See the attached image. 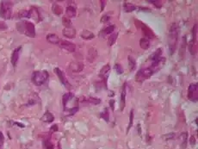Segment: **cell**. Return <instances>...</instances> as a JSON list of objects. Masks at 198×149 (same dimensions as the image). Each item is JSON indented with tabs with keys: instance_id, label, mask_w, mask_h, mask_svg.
I'll use <instances>...</instances> for the list:
<instances>
[{
	"instance_id": "cell-1",
	"label": "cell",
	"mask_w": 198,
	"mask_h": 149,
	"mask_svg": "<svg viewBox=\"0 0 198 149\" xmlns=\"http://www.w3.org/2000/svg\"><path fill=\"white\" fill-rule=\"evenodd\" d=\"M179 35V26L178 23H171L169 29V37H168V45H169V54L172 55L177 49V45Z\"/></svg>"
},
{
	"instance_id": "cell-2",
	"label": "cell",
	"mask_w": 198,
	"mask_h": 149,
	"mask_svg": "<svg viewBox=\"0 0 198 149\" xmlns=\"http://www.w3.org/2000/svg\"><path fill=\"white\" fill-rule=\"evenodd\" d=\"M16 29L21 34H25L30 38H34L35 36V28L34 25L28 21H22L16 23Z\"/></svg>"
},
{
	"instance_id": "cell-3",
	"label": "cell",
	"mask_w": 198,
	"mask_h": 149,
	"mask_svg": "<svg viewBox=\"0 0 198 149\" xmlns=\"http://www.w3.org/2000/svg\"><path fill=\"white\" fill-rule=\"evenodd\" d=\"M49 74L47 71H35L32 74V82L34 83L35 85L41 86L43 84H45L46 81L48 80Z\"/></svg>"
},
{
	"instance_id": "cell-4",
	"label": "cell",
	"mask_w": 198,
	"mask_h": 149,
	"mask_svg": "<svg viewBox=\"0 0 198 149\" xmlns=\"http://www.w3.org/2000/svg\"><path fill=\"white\" fill-rule=\"evenodd\" d=\"M13 4L10 1H2L0 4V16L4 19H10L12 16Z\"/></svg>"
},
{
	"instance_id": "cell-5",
	"label": "cell",
	"mask_w": 198,
	"mask_h": 149,
	"mask_svg": "<svg viewBox=\"0 0 198 149\" xmlns=\"http://www.w3.org/2000/svg\"><path fill=\"white\" fill-rule=\"evenodd\" d=\"M153 73H155L152 71V69L151 67L142 68L138 71L136 76H135V79H136V81L141 83V82L145 81L146 79H149Z\"/></svg>"
},
{
	"instance_id": "cell-6",
	"label": "cell",
	"mask_w": 198,
	"mask_h": 149,
	"mask_svg": "<svg viewBox=\"0 0 198 149\" xmlns=\"http://www.w3.org/2000/svg\"><path fill=\"white\" fill-rule=\"evenodd\" d=\"M135 22H136L135 24L137 25V27L141 28L142 33H143L144 35H145L147 39H152V38H154V37H155V34L152 32V30L150 28L147 27L142 22L136 20L135 21ZM146 37H145V38H146Z\"/></svg>"
},
{
	"instance_id": "cell-7",
	"label": "cell",
	"mask_w": 198,
	"mask_h": 149,
	"mask_svg": "<svg viewBox=\"0 0 198 149\" xmlns=\"http://www.w3.org/2000/svg\"><path fill=\"white\" fill-rule=\"evenodd\" d=\"M188 98L190 101L197 102L198 98L197 85L196 83H191L188 88Z\"/></svg>"
},
{
	"instance_id": "cell-8",
	"label": "cell",
	"mask_w": 198,
	"mask_h": 149,
	"mask_svg": "<svg viewBox=\"0 0 198 149\" xmlns=\"http://www.w3.org/2000/svg\"><path fill=\"white\" fill-rule=\"evenodd\" d=\"M59 45H60L61 48H62L63 49H65V50H66V51H68L70 53H73V52H75L76 50L75 44L72 43V42H71V41H66V40H61L60 42H59Z\"/></svg>"
},
{
	"instance_id": "cell-9",
	"label": "cell",
	"mask_w": 198,
	"mask_h": 149,
	"mask_svg": "<svg viewBox=\"0 0 198 149\" xmlns=\"http://www.w3.org/2000/svg\"><path fill=\"white\" fill-rule=\"evenodd\" d=\"M55 73H56V75L58 76V78L60 79L61 82L62 84H63V85L66 86V88H67V89L72 88L71 85L69 84V82L67 81V79H66V76H65V73L62 72L60 68H55Z\"/></svg>"
},
{
	"instance_id": "cell-10",
	"label": "cell",
	"mask_w": 198,
	"mask_h": 149,
	"mask_svg": "<svg viewBox=\"0 0 198 149\" xmlns=\"http://www.w3.org/2000/svg\"><path fill=\"white\" fill-rule=\"evenodd\" d=\"M78 101L80 102L82 104H84V105L90 104V103L96 105V104H99V103H101V99H99V98H97V97H83L81 98H79Z\"/></svg>"
},
{
	"instance_id": "cell-11",
	"label": "cell",
	"mask_w": 198,
	"mask_h": 149,
	"mask_svg": "<svg viewBox=\"0 0 198 149\" xmlns=\"http://www.w3.org/2000/svg\"><path fill=\"white\" fill-rule=\"evenodd\" d=\"M29 11V18H32L34 19L36 22H39L41 21V14L39 12L38 9L35 8V7H31L30 10H28Z\"/></svg>"
},
{
	"instance_id": "cell-12",
	"label": "cell",
	"mask_w": 198,
	"mask_h": 149,
	"mask_svg": "<svg viewBox=\"0 0 198 149\" xmlns=\"http://www.w3.org/2000/svg\"><path fill=\"white\" fill-rule=\"evenodd\" d=\"M83 68H84V64L82 62H79V61H74V62H72L69 66V69L73 72V73H79V72H82Z\"/></svg>"
},
{
	"instance_id": "cell-13",
	"label": "cell",
	"mask_w": 198,
	"mask_h": 149,
	"mask_svg": "<svg viewBox=\"0 0 198 149\" xmlns=\"http://www.w3.org/2000/svg\"><path fill=\"white\" fill-rule=\"evenodd\" d=\"M126 95H127V83L123 84V89L121 91V111L124 110L125 108V104H126Z\"/></svg>"
},
{
	"instance_id": "cell-14",
	"label": "cell",
	"mask_w": 198,
	"mask_h": 149,
	"mask_svg": "<svg viewBox=\"0 0 198 149\" xmlns=\"http://www.w3.org/2000/svg\"><path fill=\"white\" fill-rule=\"evenodd\" d=\"M21 50H22V47H18L16 48L15 50L13 51V53L11 54V64L13 67H16V64H17V61L19 60V56H20L21 54Z\"/></svg>"
},
{
	"instance_id": "cell-15",
	"label": "cell",
	"mask_w": 198,
	"mask_h": 149,
	"mask_svg": "<svg viewBox=\"0 0 198 149\" xmlns=\"http://www.w3.org/2000/svg\"><path fill=\"white\" fill-rule=\"evenodd\" d=\"M62 34L65 37H67L70 39H73L76 37V30L74 28H65L62 31Z\"/></svg>"
},
{
	"instance_id": "cell-16",
	"label": "cell",
	"mask_w": 198,
	"mask_h": 149,
	"mask_svg": "<svg viewBox=\"0 0 198 149\" xmlns=\"http://www.w3.org/2000/svg\"><path fill=\"white\" fill-rule=\"evenodd\" d=\"M66 17L67 18H74L77 15V10H76L75 7L72 6V5H69L66 7Z\"/></svg>"
},
{
	"instance_id": "cell-17",
	"label": "cell",
	"mask_w": 198,
	"mask_h": 149,
	"mask_svg": "<svg viewBox=\"0 0 198 149\" xmlns=\"http://www.w3.org/2000/svg\"><path fill=\"white\" fill-rule=\"evenodd\" d=\"M47 41L51 43V44H59V42L61 41V39L59 38V36L55 34H48L47 35Z\"/></svg>"
},
{
	"instance_id": "cell-18",
	"label": "cell",
	"mask_w": 198,
	"mask_h": 149,
	"mask_svg": "<svg viewBox=\"0 0 198 149\" xmlns=\"http://www.w3.org/2000/svg\"><path fill=\"white\" fill-rule=\"evenodd\" d=\"M73 97H74V95H73L72 93H71V92H67V93H66L65 95L63 96V97H62V103H63L64 110H65L66 108V104H67V103H68L71 99H72Z\"/></svg>"
},
{
	"instance_id": "cell-19",
	"label": "cell",
	"mask_w": 198,
	"mask_h": 149,
	"mask_svg": "<svg viewBox=\"0 0 198 149\" xmlns=\"http://www.w3.org/2000/svg\"><path fill=\"white\" fill-rule=\"evenodd\" d=\"M109 70H110V67L109 64L105 65L100 70V77H102V79H104V84L106 85V79H107V75L109 73Z\"/></svg>"
},
{
	"instance_id": "cell-20",
	"label": "cell",
	"mask_w": 198,
	"mask_h": 149,
	"mask_svg": "<svg viewBox=\"0 0 198 149\" xmlns=\"http://www.w3.org/2000/svg\"><path fill=\"white\" fill-rule=\"evenodd\" d=\"M80 35L84 40H92L95 37V34H93L92 32H90V30H87V29H84L81 32Z\"/></svg>"
},
{
	"instance_id": "cell-21",
	"label": "cell",
	"mask_w": 198,
	"mask_h": 149,
	"mask_svg": "<svg viewBox=\"0 0 198 149\" xmlns=\"http://www.w3.org/2000/svg\"><path fill=\"white\" fill-rule=\"evenodd\" d=\"M115 28H116V26H115L114 24L109 25V26H108L107 28H103V29L102 30V32H100V33H99V35H100V36H105V35H107V34H111V33H113V32H114Z\"/></svg>"
},
{
	"instance_id": "cell-22",
	"label": "cell",
	"mask_w": 198,
	"mask_h": 149,
	"mask_svg": "<svg viewBox=\"0 0 198 149\" xmlns=\"http://www.w3.org/2000/svg\"><path fill=\"white\" fill-rule=\"evenodd\" d=\"M54 120H55V116L49 111H46L45 114L42 115V117H41V121H43V122H48V123L53 122Z\"/></svg>"
},
{
	"instance_id": "cell-23",
	"label": "cell",
	"mask_w": 198,
	"mask_h": 149,
	"mask_svg": "<svg viewBox=\"0 0 198 149\" xmlns=\"http://www.w3.org/2000/svg\"><path fill=\"white\" fill-rule=\"evenodd\" d=\"M197 39H192L191 42L189 43V50L190 53L192 55H195L197 53Z\"/></svg>"
},
{
	"instance_id": "cell-24",
	"label": "cell",
	"mask_w": 198,
	"mask_h": 149,
	"mask_svg": "<svg viewBox=\"0 0 198 149\" xmlns=\"http://www.w3.org/2000/svg\"><path fill=\"white\" fill-rule=\"evenodd\" d=\"M140 47L144 49V50H146V49H148V48H150V41H149V39H147V38H141L140 40Z\"/></svg>"
},
{
	"instance_id": "cell-25",
	"label": "cell",
	"mask_w": 198,
	"mask_h": 149,
	"mask_svg": "<svg viewBox=\"0 0 198 149\" xmlns=\"http://www.w3.org/2000/svg\"><path fill=\"white\" fill-rule=\"evenodd\" d=\"M136 8L137 7L135 6L134 4H131V3L125 2L124 4H123V9H124V10H125L126 12H132V11L135 10Z\"/></svg>"
},
{
	"instance_id": "cell-26",
	"label": "cell",
	"mask_w": 198,
	"mask_h": 149,
	"mask_svg": "<svg viewBox=\"0 0 198 149\" xmlns=\"http://www.w3.org/2000/svg\"><path fill=\"white\" fill-rule=\"evenodd\" d=\"M97 56V53H96V50L94 48H90L89 50V53H88V60L90 62H92V61H95V59Z\"/></svg>"
},
{
	"instance_id": "cell-27",
	"label": "cell",
	"mask_w": 198,
	"mask_h": 149,
	"mask_svg": "<svg viewBox=\"0 0 198 149\" xmlns=\"http://www.w3.org/2000/svg\"><path fill=\"white\" fill-rule=\"evenodd\" d=\"M161 54H162V49H161V48H158L157 50H156V52H154L153 54L151 55L150 60L152 61V62L157 61L160 57H162Z\"/></svg>"
},
{
	"instance_id": "cell-28",
	"label": "cell",
	"mask_w": 198,
	"mask_h": 149,
	"mask_svg": "<svg viewBox=\"0 0 198 149\" xmlns=\"http://www.w3.org/2000/svg\"><path fill=\"white\" fill-rule=\"evenodd\" d=\"M52 10H53V12H54L55 15L60 16V15H61L62 12H63V8H62L60 4H53V7H52Z\"/></svg>"
},
{
	"instance_id": "cell-29",
	"label": "cell",
	"mask_w": 198,
	"mask_h": 149,
	"mask_svg": "<svg viewBox=\"0 0 198 149\" xmlns=\"http://www.w3.org/2000/svg\"><path fill=\"white\" fill-rule=\"evenodd\" d=\"M128 60H129V65L130 71H134L135 69V67H136V61L132 56H129Z\"/></svg>"
},
{
	"instance_id": "cell-30",
	"label": "cell",
	"mask_w": 198,
	"mask_h": 149,
	"mask_svg": "<svg viewBox=\"0 0 198 149\" xmlns=\"http://www.w3.org/2000/svg\"><path fill=\"white\" fill-rule=\"evenodd\" d=\"M117 36H118V34H117V33H116V34H112L110 36H109V39H108V46L111 47L113 44H115L116 39H117Z\"/></svg>"
},
{
	"instance_id": "cell-31",
	"label": "cell",
	"mask_w": 198,
	"mask_h": 149,
	"mask_svg": "<svg viewBox=\"0 0 198 149\" xmlns=\"http://www.w3.org/2000/svg\"><path fill=\"white\" fill-rule=\"evenodd\" d=\"M185 48H186V36H184V38H183V42H182L181 48H180V57H181L182 59L184 58L183 53H184V55H185Z\"/></svg>"
},
{
	"instance_id": "cell-32",
	"label": "cell",
	"mask_w": 198,
	"mask_h": 149,
	"mask_svg": "<svg viewBox=\"0 0 198 149\" xmlns=\"http://www.w3.org/2000/svg\"><path fill=\"white\" fill-rule=\"evenodd\" d=\"M43 146H44V149H55L53 143L51 142L48 139H46L43 141Z\"/></svg>"
},
{
	"instance_id": "cell-33",
	"label": "cell",
	"mask_w": 198,
	"mask_h": 149,
	"mask_svg": "<svg viewBox=\"0 0 198 149\" xmlns=\"http://www.w3.org/2000/svg\"><path fill=\"white\" fill-rule=\"evenodd\" d=\"M133 122H134V109H131L129 115V124L128 129H127V133H129V131L130 129H131V127L133 126Z\"/></svg>"
},
{
	"instance_id": "cell-34",
	"label": "cell",
	"mask_w": 198,
	"mask_h": 149,
	"mask_svg": "<svg viewBox=\"0 0 198 149\" xmlns=\"http://www.w3.org/2000/svg\"><path fill=\"white\" fill-rule=\"evenodd\" d=\"M62 22H63V25L65 26V28L72 27V22L66 16H64L62 18Z\"/></svg>"
},
{
	"instance_id": "cell-35",
	"label": "cell",
	"mask_w": 198,
	"mask_h": 149,
	"mask_svg": "<svg viewBox=\"0 0 198 149\" xmlns=\"http://www.w3.org/2000/svg\"><path fill=\"white\" fill-rule=\"evenodd\" d=\"M101 117H102L103 120H105L106 122H109V111H108V109H104V110L101 113Z\"/></svg>"
},
{
	"instance_id": "cell-36",
	"label": "cell",
	"mask_w": 198,
	"mask_h": 149,
	"mask_svg": "<svg viewBox=\"0 0 198 149\" xmlns=\"http://www.w3.org/2000/svg\"><path fill=\"white\" fill-rule=\"evenodd\" d=\"M149 3H151L152 4H153L154 6L158 8V9H160L161 7L163 6V2L160 1V0H156V1H148Z\"/></svg>"
},
{
	"instance_id": "cell-37",
	"label": "cell",
	"mask_w": 198,
	"mask_h": 149,
	"mask_svg": "<svg viewBox=\"0 0 198 149\" xmlns=\"http://www.w3.org/2000/svg\"><path fill=\"white\" fill-rule=\"evenodd\" d=\"M19 17H27V18H29V11L28 10H21L19 14H18Z\"/></svg>"
},
{
	"instance_id": "cell-38",
	"label": "cell",
	"mask_w": 198,
	"mask_h": 149,
	"mask_svg": "<svg viewBox=\"0 0 198 149\" xmlns=\"http://www.w3.org/2000/svg\"><path fill=\"white\" fill-rule=\"evenodd\" d=\"M114 69H115L116 72H117V73H118V74H123V67H122V65H121V64H119V63H117V64L115 65Z\"/></svg>"
},
{
	"instance_id": "cell-39",
	"label": "cell",
	"mask_w": 198,
	"mask_h": 149,
	"mask_svg": "<svg viewBox=\"0 0 198 149\" xmlns=\"http://www.w3.org/2000/svg\"><path fill=\"white\" fill-rule=\"evenodd\" d=\"M109 19H110V16H109L104 15V16H102V18H101V22H107Z\"/></svg>"
},
{
	"instance_id": "cell-40",
	"label": "cell",
	"mask_w": 198,
	"mask_h": 149,
	"mask_svg": "<svg viewBox=\"0 0 198 149\" xmlns=\"http://www.w3.org/2000/svg\"><path fill=\"white\" fill-rule=\"evenodd\" d=\"M4 137L3 133L0 131V148H2V146L4 145Z\"/></svg>"
},
{
	"instance_id": "cell-41",
	"label": "cell",
	"mask_w": 198,
	"mask_h": 149,
	"mask_svg": "<svg viewBox=\"0 0 198 149\" xmlns=\"http://www.w3.org/2000/svg\"><path fill=\"white\" fill-rule=\"evenodd\" d=\"M7 28V25L4 22H0V30H5Z\"/></svg>"
},
{
	"instance_id": "cell-42",
	"label": "cell",
	"mask_w": 198,
	"mask_h": 149,
	"mask_svg": "<svg viewBox=\"0 0 198 149\" xmlns=\"http://www.w3.org/2000/svg\"><path fill=\"white\" fill-rule=\"evenodd\" d=\"M100 3H101V11H102L103 10V9H104V6L106 5V1H103V0H102V1H100Z\"/></svg>"
},
{
	"instance_id": "cell-43",
	"label": "cell",
	"mask_w": 198,
	"mask_h": 149,
	"mask_svg": "<svg viewBox=\"0 0 198 149\" xmlns=\"http://www.w3.org/2000/svg\"><path fill=\"white\" fill-rule=\"evenodd\" d=\"M114 103H115V100H113V99H111L109 101V104H110V107L112 109V110H114Z\"/></svg>"
},
{
	"instance_id": "cell-44",
	"label": "cell",
	"mask_w": 198,
	"mask_h": 149,
	"mask_svg": "<svg viewBox=\"0 0 198 149\" xmlns=\"http://www.w3.org/2000/svg\"><path fill=\"white\" fill-rule=\"evenodd\" d=\"M190 142H191V144H192V145H194V144L196 143V139H195L194 136H191V141H190Z\"/></svg>"
},
{
	"instance_id": "cell-45",
	"label": "cell",
	"mask_w": 198,
	"mask_h": 149,
	"mask_svg": "<svg viewBox=\"0 0 198 149\" xmlns=\"http://www.w3.org/2000/svg\"><path fill=\"white\" fill-rule=\"evenodd\" d=\"M51 130H52L53 132H55V131H57V130H58V126H57L56 124H55V125H54V126H53V127L51 128Z\"/></svg>"
}]
</instances>
